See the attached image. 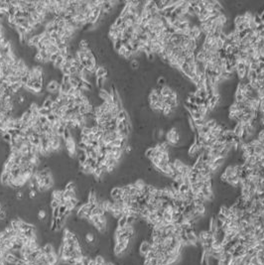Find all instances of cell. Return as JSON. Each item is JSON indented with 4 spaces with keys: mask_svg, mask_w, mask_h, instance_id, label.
<instances>
[{
    "mask_svg": "<svg viewBox=\"0 0 264 265\" xmlns=\"http://www.w3.org/2000/svg\"><path fill=\"white\" fill-rule=\"evenodd\" d=\"M81 133L82 134H84V135H89V134H92V128H89V127H84L82 129V131H81Z\"/></svg>",
    "mask_w": 264,
    "mask_h": 265,
    "instance_id": "20",
    "label": "cell"
},
{
    "mask_svg": "<svg viewBox=\"0 0 264 265\" xmlns=\"http://www.w3.org/2000/svg\"><path fill=\"white\" fill-rule=\"evenodd\" d=\"M70 78H71V77H70ZM70 85H71V88L77 89V88H78V82H77V81H75V79H74V78H71V79H70Z\"/></svg>",
    "mask_w": 264,
    "mask_h": 265,
    "instance_id": "26",
    "label": "cell"
},
{
    "mask_svg": "<svg viewBox=\"0 0 264 265\" xmlns=\"http://www.w3.org/2000/svg\"><path fill=\"white\" fill-rule=\"evenodd\" d=\"M256 138H257L260 143H264V128H262V129H260L259 132L257 133V136H256Z\"/></svg>",
    "mask_w": 264,
    "mask_h": 265,
    "instance_id": "15",
    "label": "cell"
},
{
    "mask_svg": "<svg viewBox=\"0 0 264 265\" xmlns=\"http://www.w3.org/2000/svg\"><path fill=\"white\" fill-rule=\"evenodd\" d=\"M151 249V243L148 240H142L139 244V248H138V254L141 258H145V256L147 255V253L150 251Z\"/></svg>",
    "mask_w": 264,
    "mask_h": 265,
    "instance_id": "3",
    "label": "cell"
},
{
    "mask_svg": "<svg viewBox=\"0 0 264 265\" xmlns=\"http://www.w3.org/2000/svg\"><path fill=\"white\" fill-rule=\"evenodd\" d=\"M122 46H123V45H122V41L121 40H116L115 42L113 43V47H114V50L117 51V52L122 48Z\"/></svg>",
    "mask_w": 264,
    "mask_h": 265,
    "instance_id": "13",
    "label": "cell"
},
{
    "mask_svg": "<svg viewBox=\"0 0 264 265\" xmlns=\"http://www.w3.org/2000/svg\"><path fill=\"white\" fill-rule=\"evenodd\" d=\"M67 211H68V209H67V207H66L65 205H63V206H60V207H59V213H60V215H65L66 213H67Z\"/></svg>",
    "mask_w": 264,
    "mask_h": 265,
    "instance_id": "22",
    "label": "cell"
},
{
    "mask_svg": "<svg viewBox=\"0 0 264 265\" xmlns=\"http://www.w3.org/2000/svg\"><path fill=\"white\" fill-rule=\"evenodd\" d=\"M123 22H124V21H123V18H121V17H119V16H118L117 18L115 19V21H114V23H113V25H114L115 27H119V26L121 25V24L123 23Z\"/></svg>",
    "mask_w": 264,
    "mask_h": 265,
    "instance_id": "21",
    "label": "cell"
},
{
    "mask_svg": "<svg viewBox=\"0 0 264 265\" xmlns=\"http://www.w3.org/2000/svg\"><path fill=\"white\" fill-rule=\"evenodd\" d=\"M50 207H51V209H52V210H55V209H57V207H60V204H59L58 200H51V203H50Z\"/></svg>",
    "mask_w": 264,
    "mask_h": 265,
    "instance_id": "19",
    "label": "cell"
},
{
    "mask_svg": "<svg viewBox=\"0 0 264 265\" xmlns=\"http://www.w3.org/2000/svg\"><path fill=\"white\" fill-rule=\"evenodd\" d=\"M53 105V101L50 99V98H46L43 103H42V107H45V108H51Z\"/></svg>",
    "mask_w": 264,
    "mask_h": 265,
    "instance_id": "12",
    "label": "cell"
},
{
    "mask_svg": "<svg viewBox=\"0 0 264 265\" xmlns=\"http://www.w3.org/2000/svg\"><path fill=\"white\" fill-rule=\"evenodd\" d=\"M104 81H105L104 78H97V79H96V85L99 86L100 89H102L103 84H104Z\"/></svg>",
    "mask_w": 264,
    "mask_h": 265,
    "instance_id": "18",
    "label": "cell"
},
{
    "mask_svg": "<svg viewBox=\"0 0 264 265\" xmlns=\"http://www.w3.org/2000/svg\"><path fill=\"white\" fill-rule=\"evenodd\" d=\"M139 67V63H138V61L137 60H131V68L132 69H135L136 70L137 68Z\"/></svg>",
    "mask_w": 264,
    "mask_h": 265,
    "instance_id": "27",
    "label": "cell"
},
{
    "mask_svg": "<svg viewBox=\"0 0 264 265\" xmlns=\"http://www.w3.org/2000/svg\"><path fill=\"white\" fill-rule=\"evenodd\" d=\"M189 112H190V116L194 120H198V119L203 118V116L201 115V113H200L199 111H189Z\"/></svg>",
    "mask_w": 264,
    "mask_h": 265,
    "instance_id": "11",
    "label": "cell"
},
{
    "mask_svg": "<svg viewBox=\"0 0 264 265\" xmlns=\"http://www.w3.org/2000/svg\"><path fill=\"white\" fill-rule=\"evenodd\" d=\"M29 199H35L37 197V191L36 190H29Z\"/></svg>",
    "mask_w": 264,
    "mask_h": 265,
    "instance_id": "25",
    "label": "cell"
},
{
    "mask_svg": "<svg viewBox=\"0 0 264 265\" xmlns=\"http://www.w3.org/2000/svg\"><path fill=\"white\" fill-rule=\"evenodd\" d=\"M127 225V217H125V215H123V217L120 218L118 221H117V228H125Z\"/></svg>",
    "mask_w": 264,
    "mask_h": 265,
    "instance_id": "9",
    "label": "cell"
},
{
    "mask_svg": "<svg viewBox=\"0 0 264 265\" xmlns=\"http://www.w3.org/2000/svg\"><path fill=\"white\" fill-rule=\"evenodd\" d=\"M94 260H96V265H105V263H106V259H105V257L103 255H101V254L96 255V258H94Z\"/></svg>",
    "mask_w": 264,
    "mask_h": 265,
    "instance_id": "8",
    "label": "cell"
},
{
    "mask_svg": "<svg viewBox=\"0 0 264 265\" xmlns=\"http://www.w3.org/2000/svg\"><path fill=\"white\" fill-rule=\"evenodd\" d=\"M157 85H158V86H160V88L166 85V78L164 77H160L157 81Z\"/></svg>",
    "mask_w": 264,
    "mask_h": 265,
    "instance_id": "17",
    "label": "cell"
},
{
    "mask_svg": "<svg viewBox=\"0 0 264 265\" xmlns=\"http://www.w3.org/2000/svg\"><path fill=\"white\" fill-rule=\"evenodd\" d=\"M23 197H24V193L22 191H18L16 194H15V198H16L18 200H20L22 198H23Z\"/></svg>",
    "mask_w": 264,
    "mask_h": 265,
    "instance_id": "28",
    "label": "cell"
},
{
    "mask_svg": "<svg viewBox=\"0 0 264 265\" xmlns=\"http://www.w3.org/2000/svg\"><path fill=\"white\" fill-rule=\"evenodd\" d=\"M2 139L4 140V142L5 143H8V144H10L11 143V140H12V137H11V135L10 134H8V133H5L2 135Z\"/></svg>",
    "mask_w": 264,
    "mask_h": 265,
    "instance_id": "16",
    "label": "cell"
},
{
    "mask_svg": "<svg viewBox=\"0 0 264 265\" xmlns=\"http://www.w3.org/2000/svg\"><path fill=\"white\" fill-rule=\"evenodd\" d=\"M39 121H40L41 125H45V124H47L49 122L47 116H39Z\"/></svg>",
    "mask_w": 264,
    "mask_h": 265,
    "instance_id": "23",
    "label": "cell"
},
{
    "mask_svg": "<svg viewBox=\"0 0 264 265\" xmlns=\"http://www.w3.org/2000/svg\"><path fill=\"white\" fill-rule=\"evenodd\" d=\"M65 190L66 191H75V184L74 182H69L66 187H65Z\"/></svg>",
    "mask_w": 264,
    "mask_h": 265,
    "instance_id": "14",
    "label": "cell"
},
{
    "mask_svg": "<svg viewBox=\"0 0 264 265\" xmlns=\"http://www.w3.org/2000/svg\"><path fill=\"white\" fill-rule=\"evenodd\" d=\"M127 52H128V51L125 49V47H123V46H122V48L118 51V54H119L120 56H122V57H125V55H126V53H127Z\"/></svg>",
    "mask_w": 264,
    "mask_h": 265,
    "instance_id": "29",
    "label": "cell"
},
{
    "mask_svg": "<svg viewBox=\"0 0 264 265\" xmlns=\"http://www.w3.org/2000/svg\"><path fill=\"white\" fill-rule=\"evenodd\" d=\"M42 251L45 255H48V254H51V253H54V252H57V250H55V247L53 246V244L50 243V242H47V243H45L43 246H42Z\"/></svg>",
    "mask_w": 264,
    "mask_h": 265,
    "instance_id": "5",
    "label": "cell"
},
{
    "mask_svg": "<svg viewBox=\"0 0 264 265\" xmlns=\"http://www.w3.org/2000/svg\"><path fill=\"white\" fill-rule=\"evenodd\" d=\"M105 265H115L113 262H111V261H106V263H105Z\"/></svg>",
    "mask_w": 264,
    "mask_h": 265,
    "instance_id": "31",
    "label": "cell"
},
{
    "mask_svg": "<svg viewBox=\"0 0 264 265\" xmlns=\"http://www.w3.org/2000/svg\"><path fill=\"white\" fill-rule=\"evenodd\" d=\"M233 133H234V136H236V137L242 139V137L244 136V126L241 123H237L234 128H233Z\"/></svg>",
    "mask_w": 264,
    "mask_h": 265,
    "instance_id": "4",
    "label": "cell"
},
{
    "mask_svg": "<svg viewBox=\"0 0 264 265\" xmlns=\"http://www.w3.org/2000/svg\"><path fill=\"white\" fill-rule=\"evenodd\" d=\"M15 265H29L28 263H26L25 261H23V260H19L18 262L15 264Z\"/></svg>",
    "mask_w": 264,
    "mask_h": 265,
    "instance_id": "30",
    "label": "cell"
},
{
    "mask_svg": "<svg viewBox=\"0 0 264 265\" xmlns=\"http://www.w3.org/2000/svg\"><path fill=\"white\" fill-rule=\"evenodd\" d=\"M60 217V213H59V207H57L55 210H52V218H58Z\"/></svg>",
    "mask_w": 264,
    "mask_h": 265,
    "instance_id": "24",
    "label": "cell"
},
{
    "mask_svg": "<svg viewBox=\"0 0 264 265\" xmlns=\"http://www.w3.org/2000/svg\"><path fill=\"white\" fill-rule=\"evenodd\" d=\"M165 141L167 142L169 146H171V147H176L179 144L180 141H181V138H180V133H179L178 127L173 126L166 132Z\"/></svg>",
    "mask_w": 264,
    "mask_h": 265,
    "instance_id": "1",
    "label": "cell"
},
{
    "mask_svg": "<svg viewBox=\"0 0 264 265\" xmlns=\"http://www.w3.org/2000/svg\"><path fill=\"white\" fill-rule=\"evenodd\" d=\"M46 217H47V213H46V211L45 210H40L39 211H38V214H37V218H38V219H39V221H45V219H46Z\"/></svg>",
    "mask_w": 264,
    "mask_h": 265,
    "instance_id": "10",
    "label": "cell"
},
{
    "mask_svg": "<svg viewBox=\"0 0 264 265\" xmlns=\"http://www.w3.org/2000/svg\"><path fill=\"white\" fill-rule=\"evenodd\" d=\"M173 92L174 90L169 85H164L161 88V96H163L164 97H169L173 93Z\"/></svg>",
    "mask_w": 264,
    "mask_h": 265,
    "instance_id": "6",
    "label": "cell"
},
{
    "mask_svg": "<svg viewBox=\"0 0 264 265\" xmlns=\"http://www.w3.org/2000/svg\"><path fill=\"white\" fill-rule=\"evenodd\" d=\"M4 260H5V262L9 263V264H13V265H15V264H16V263L18 262V261H19V259H17L16 257H15L14 255L11 254L10 252H9L8 254H7V255L4 257Z\"/></svg>",
    "mask_w": 264,
    "mask_h": 265,
    "instance_id": "7",
    "label": "cell"
},
{
    "mask_svg": "<svg viewBox=\"0 0 264 265\" xmlns=\"http://www.w3.org/2000/svg\"><path fill=\"white\" fill-rule=\"evenodd\" d=\"M65 147L66 149L68 151V153H69L70 157H75V155H77V142H75V140L74 139V137L71 136V138L67 139L66 142H65Z\"/></svg>",
    "mask_w": 264,
    "mask_h": 265,
    "instance_id": "2",
    "label": "cell"
},
{
    "mask_svg": "<svg viewBox=\"0 0 264 265\" xmlns=\"http://www.w3.org/2000/svg\"><path fill=\"white\" fill-rule=\"evenodd\" d=\"M0 207H2V204H1V202H0Z\"/></svg>",
    "mask_w": 264,
    "mask_h": 265,
    "instance_id": "32",
    "label": "cell"
}]
</instances>
